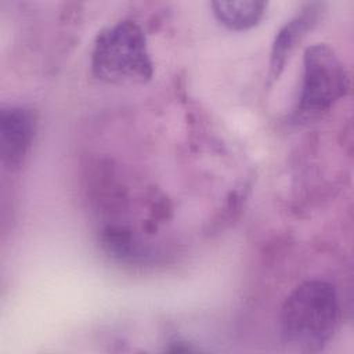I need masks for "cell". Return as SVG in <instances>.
Masks as SVG:
<instances>
[{"mask_svg": "<svg viewBox=\"0 0 354 354\" xmlns=\"http://www.w3.org/2000/svg\"><path fill=\"white\" fill-rule=\"evenodd\" d=\"M325 8L326 4L321 1L306 3L277 32L270 53L268 86L281 76L290 54L304 39V36L321 21Z\"/></svg>", "mask_w": 354, "mask_h": 354, "instance_id": "5", "label": "cell"}, {"mask_svg": "<svg viewBox=\"0 0 354 354\" xmlns=\"http://www.w3.org/2000/svg\"><path fill=\"white\" fill-rule=\"evenodd\" d=\"M37 130L33 109L19 105L6 106L0 112L1 162L8 170L19 169L30 152Z\"/></svg>", "mask_w": 354, "mask_h": 354, "instance_id": "4", "label": "cell"}, {"mask_svg": "<svg viewBox=\"0 0 354 354\" xmlns=\"http://www.w3.org/2000/svg\"><path fill=\"white\" fill-rule=\"evenodd\" d=\"M340 317L336 288L324 279L304 281L290 292L282 304L281 337L290 350L318 353L336 333Z\"/></svg>", "mask_w": 354, "mask_h": 354, "instance_id": "1", "label": "cell"}, {"mask_svg": "<svg viewBox=\"0 0 354 354\" xmlns=\"http://www.w3.org/2000/svg\"><path fill=\"white\" fill-rule=\"evenodd\" d=\"M90 64L93 75L109 84H144L153 75L147 37L133 21H120L98 32Z\"/></svg>", "mask_w": 354, "mask_h": 354, "instance_id": "2", "label": "cell"}, {"mask_svg": "<svg viewBox=\"0 0 354 354\" xmlns=\"http://www.w3.org/2000/svg\"><path fill=\"white\" fill-rule=\"evenodd\" d=\"M217 21L232 30H246L256 26L267 10L266 1H212Z\"/></svg>", "mask_w": 354, "mask_h": 354, "instance_id": "6", "label": "cell"}, {"mask_svg": "<svg viewBox=\"0 0 354 354\" xmlns=\"http://www.w3.org/2000/svg\"><path fill=\"white\" fill-rule=\"evenodd\" d=\"M350 90V77L344 64L332 47L317 43L303 55V80L296 120H313L328 112Z\"/></svg>", "mask_w": 354, "mask_h": 354, "instance_id": "3", "label": "cell"}]
</instances>
